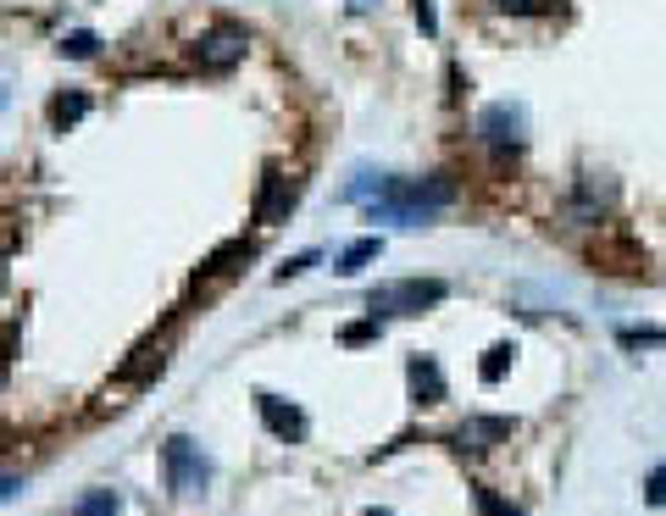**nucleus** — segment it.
<instances>
[{
    "label": "nucleus",
    "instance_id": "nucleus-4",
    "mask_svg": "<svg viewBox=\"0 0 666 516\" xmlns=\"http://www.w3.org/2000/svg\"><path fill=\"white\" fill-rule=\"evenodd\" d=\"M478 145H489L495 156H517L528 145V106L522 101H489L478 112Z\"/></svg>",
    "mask_w": 666,
    "mask_h": 516
},
{
    "label": "nucleus",
    "instance_id": "nucleus-20",
    "mask_svg": "<svg viewBox=\"0 0 666 516\" xmlns=\"http://www.w3.org/2000/svg\"><path fill=\"white\" fill-rule=\"evenodd\" d=\"M62 51H67V56H95V51H101V40L79 29V34H67V40H62Z\"/></svg>",
    "mask_w": 666,
    "mask_h": 516
},
{
    "label": "nucleus",
    "instance_id": "nucleus-9",
    "mask_svg": "<svg viewBox=\"0 0 666 516\" xmlns=\"http://www.w3.org/2000/svg\"><path fill=\"white\" fill-rule=\"evenodd\" d=\"M256 411H261V422L278 433V438H305V416H300V405H289V400H278V394H256Z\"/></svg>",
    "mask_w": 666,
    "mask_h": 516
},
{
    "label": "nucleus",
    "instance_id": "nucleus-13",
    "mask_svg": "<svg viewBox=\"0 0 666 516\" xmlns=\"http://www.w3.org/2000/svg\"><path fill=\"white\" fill-rule=\"evenodd\" d=\"M117 510H123V499L112 488H84L73 499V516H117Z\"/></svg>",
    "mask_w": 666,
    "mask_h": 516
},
{
    "label": "nucleus",
    "instance_id": "nucleus-8",
    "mask_svg": "<svg viewBox=\"0 0 666 516\" xmlns=\"http://www.w3.org/2000/svg\"><path fill=\"white\" fill-rule=\"evenodd\" d=\"M300 200V184H289L283 173H267L261 178V200H256V223H283Z\"/></svg>",
    "mask_w": 666,
    "mask_h": 516
},
{
    "label": "nucleus",
    "instance_id": "nucleus-18",
    "mask_svg": "<svg viewBox=\"0 0 666 516\" xmlns=\"http://www.w3.org/2000/svg\"><path fill=\"white\" fill-rule=\"evenodd\" d=\"M84 112H90V95H62V101L51 106V117H56L62 128H67V123H79Z\"/></svg>",
    "mask_w": 666,
    "mask_h": 516
},
{
    "label": "nucleus",
    "instance_id": "nucleus-22",
    "mask_svg": "<svg viewBox=\"0 0 666 516\" xmlns=\"http://www.w3.org/2000/svg\"><path fill=\"white\" fill-rule=\"evenodd\" d=\"M367 339H378V317H367V322L345 328V344H367Z\"/></svg>",
    "mask_w": 666,
    "mask_h": 516
},
{
    "label": "nucleus",
    "instance_id": "nucleus-3",
    "mask_svg": "<svg viewBox=\"0 0 666 516\" xmlns=\"http://www.w3.org/2000/svg\"><path fill=\"white\" fill-rule=\"evenodd\" d=\"M162 466H167V488L178 499H200L211 488V455L195 438H184V433L162 444Z\"/></svg>",
    "mask_w": 666,
    "mask_h": 516
},
{
    "label": "nucleus",
    "instance_id": "nucleus-12",
    "mask_svg": "<svg viewBox=\"0 0 666 516\" xmlns=\"http://www.w3.org/2000/svg\"><path fill=\"white\" fill-rule=\"evenodd\" d=\"M378 256H384V239H356V245H345V250H340L333 272L351 278V272H362V267H367V261H378Z\"/></svg>",
    "mask_w": 666,
    "mask_h": 516
},
{
    "label": "nucleus",
    "instance_id": "nucleus-15",
    "mask_svg": "<svg viewBox=\"0 0 666 516\" xmlns=\"http://www.w3.org/2000/svg\"><path fill=\"white\" fill-rule=\"evenodd\" d=\"M244 256H250V245H244V239H233V245H222V250L200 267V278H222V272H228L233 261H244Z\"/></svg>",
    "mask_w": 666,
    "mask_h": 516
},
{
    "label": "nucleus",
    "instance_id": "nucleus-19",
    "mask_svg": "<svg viewBox=\"0 0 666 516\" xmlns=\"http://www.w3.org/2000/svg\"><path fill=\"white\" fill-rule=\"evenodd\" d=\"M472 499H478V510H483V516H522V510H517V505H511V499H500V494H495V488H478V494H472Z\"/></svg>",
    "mask_w": 666,
    "mask_h": 516
},
{
    "label": "nucleus",
    "instance_id": "nucleus-14",
    "mask_svg": "<svg viewBox=\"0 0 666 516\" xmlns=\"http://www.w3.org/2000/svg\"><path fill=\"white\" fill-rule=\"evenodd\" d=\"M495 7L511 12V18H555L561 0H495Z\"/></svg>",
    "mask_w": 666,
    "mask_h": 516
},
{
    "label": "nucleus",
    "instance_id": "nucleus-24",
    "mask_svg": "<svg viewBox=\"0 0 666 516\" xmlns=\"http://www.w3.org/2000/svg\"><path fill=\"white\" fill-rule=\"evenodd\" d=\"M417 23H423V34H439V18H434V0H417Z\"/></svg>",
    "mask_w": 666,
    "mask_h": 516
},
{
    "label": "nucleus",
    "instance_id": "nucleus-11",
    "mask_svg": "<svg viewBox=\"0 0 666 516\" xmlns=\"http://www.w3.org/2000/svg\"><path fill=\"white\" fill-rule=\"evenodd\" d=\"M162 367H167V350L162 344H139L134 350V361H123V383H150V378H162Z\"/></svg>",
    "mask_w": 666,
    "mask_h": 516
},
{
    "label": "nucleus",
    "instance_id": "nucleus-16",
    "mask_svg": "<svg viewBox=\"0 0 666 516\" xmlns=\"http://www.w3.org/2000/svg\"><path fill=\"white\" fill-rule=\"evenodd\" d=\"M511 361H517V344H495V350H489V361H483V383H500Z\"/></svg>",
    "mask_w": 666,
    "mask_h": 516
},
{
    "label": "nucleus",
    "instance_id": "nucleus-25",
    "mask_svg": "<svg viewBox=\"0 0 666 516\" xmlns=\"http://www.w3.org/2000/svg\"><path fill=\"white\" fill-rule=\"evenodd\" d=\"M12 488H18V477H0V499H12Z\"/></svg>",
    "mask_w": 666,
    "mask_h": 516
},
{
    "label": "nucleus",
    "instance_id": "nucleus-27",
    "mask_svg": "<svg viewBox=\"0 0 666 516\" xmlns=\"http://www.w3.org/2000/svg\"><path fill=\"white\" fill-rule=\"evenodd\" d=\"M373 516H389V510H373Z\"/></svg>",
    "mask_w": 666,
    "mask_h": 516
},
{
    "label": "nucleus",
    "instance_id": "nucleus-17",
    "mask_svg": "<svg viewBox=\"0 0 666 516\" xmlns=\"http://www.w3.org/2000/svg\"><path fill=\"white\" fill-rule=\"evenodd\" d=\"M627 350H655V344H666V328H622L616 333Z\"/></svg>",
    "mask_w": 666,
    "mask_h": 516
},
{
    "label": "nucleus",
    "instance_id": "nucleus-10",
    "mask_svg": "<svg viewBox=\"0 0 666 516\" xmlns=\"http://www.w3.org/2000/svg\"><path fill=\"white\" fill-rule=\"evenodd\" d=\"M406 378H412V400H417V405H439V400H445V372H439L434 355H412V361H406Z\"/></svg>",
    "mask_w": 666,
    "mask_h": 516
},
{
    "label": "nucleus",
    "instance_id": "nucleus-7",
    "mask_svg": "<svg viewBox=\"0 0 666 516\" xmlns=\"http://www.w3.org/2000/svg\"><path fill=\"white\" fill-rule=\"evenodd\" d=\"M511 433H517V422H511V416H467V422L450 433V444H456L461 455H467V450L478 455V450H495V444H500V438H511Z\"/></svg>",
    "mask_w": 666,
    "mask_h": 516
},
{
    "label": "nucleus",
    "instance_id": "nucleus-2",
    "mask_svg": "<svg viewBox=\"0 0 666 516\" xmlns=\"http://www.w3.org/2000/svg\"><path fill=\"white\" fill-rule=\"evenodd\" d=\"M450 289L439 278H395V283H373L367 289V311L373 317H423L445 300Z\"/></svg>",
    "mask_w": 666,
    "mask_h": 516
},
{
    "label": "nucleus",
    "instance_id": "nucleus-1",
    "mask_svg": "<svg viewBox=\"0 0 666 516\" xmlns=\"http://www.w3.org/2000/svg\"><path fill=\"white\" fill-rule=\"evenodd\" d=\"M445 206H456V178H445V173H434V178H384V189L367 200V217L395 223V228H423Z\"/></svg>",
    "mask_w": 666,
    "mask_h": 516
},
{
    "label": "nucleus",
    "instance_id": "nucleus-26",
    "mask_svg": "<svg viewBox=\"0 0 666 516\" xmlns=\"http://www.w3.org/2000/svg\"><path fill=\"white\" fill-rule=\"evenodd\" d=\"M351 7H356V12H367V7H373V0H351Z\"/></svg>",
    "mask_w": 666,
    "mask_h": 516
},
{
    "label": "nucleus",
    "instance_id": "nucleus-23",
    "mask_svg": "<svg viewBox=\"0 0 666 516\" xmlns=\"http://www.w3.org/2000/svg\"><path fill=\"white\" fill-rule=\"evenodd\" d=\"M644 499H649V505H660V499H666V466H655V477H649Z\"/></svg>",
    "mask_w": 666,
    "mask_h": 516
},
{
    "label": "nucleus",
    "instance_id": "nucleus-6",
    "mask_svg": "<svg viewBox=\"0 0 666 516\" xmlns=\"http://www.w3.org/2000/svg\"><path fill=\"white\" fill-rule=\"evenodd\" d=\"M616 206V184L611 178H577V189L566 195V217L572 223H600Z\"/></svg>",
    "mask_w": 666,
    "mask_h": 516
},
{
    "label": "nucleus",
    "instance_id": "nucleus-21",
    "mask_svg": "<svg viewBox=\"0 0 666 516\" xmlns=\"http://www.w3.org/2000/svg\"><path fill=\"white\" fill-rule=\"evenodd\" d=\"M311 267H316V250H305V256L283 261V267H278V283H289V278H300V272H311Z\"/></svg>",
    "mask_w": 666,
    "mask_h": 516
},
{
    "label": "nucleus",
    "instance_id": "nucleus-5",
    "mask_svg": "<svg viewBox=\"0 0 666 516\" xmlns=\"http://www.w3.org/2000/svg\"><path fill=\"white\" fill-rule=\"evenodd\" d=\"M244 29H206L195 45H189V56H195V68H206V73H222V68H233V62H244Z\"/></svg>",
    "mask_w": 666,
    "mask_h": 516
}]
</instances>
